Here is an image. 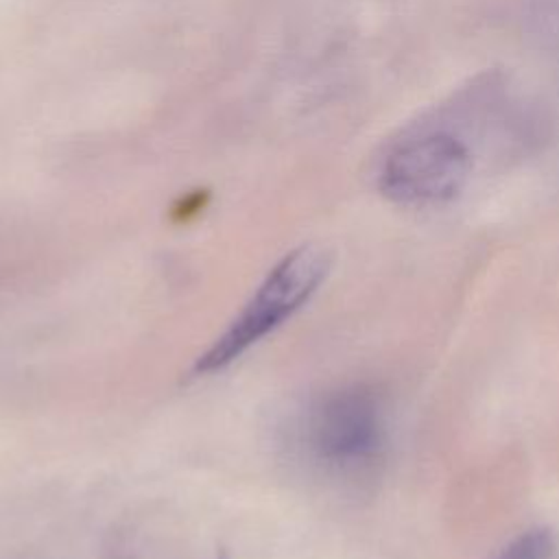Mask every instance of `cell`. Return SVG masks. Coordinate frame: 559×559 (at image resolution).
Returning a JSON list of instances; mask_svg holds the SVG:
<instances>
[{
  "instance_id": "cell-6",
  "label": "cell",
  "mask_w": 559,
  "mask_h": 559,
  "mask_svg": "<svg viewBox=\"0 0 559 559\" xmlns=\"http://www.w3.org/2000/svg\"><path fill=\"white\" fill-rule=\"evenodd\" d=\"M214 559H229V555L225 552V550H221V552H216V557Z\"/></svg>"
},
{
  "instance_id": "cell-1",
  "label": "cell",
  "mask_w": 559,
  "mask_h": 559,
  "mask_svg": "<svg viewBox=\"0 0 559 559\" xmlns=\"http://www.w3.org/2000/svg\"><path fill=\"white\" fill-rule=\"evenodd\" d=\"M330 269V251L312 242L299 245L282 255L229 325L197 356L190 378H205L227 369L255 343L275 332L314 297Z\"/></svg>"
},
{
  "instance_id": "cell-5",
  "label": "cell",
  "mask_w": 559,
  "mask_h": 559,
  "mask_svg": "<svg viewBox=\"0 0 559 559\" xmlns=\"http://www.w3.org/2000/svg\"><path fill=\"white\" fill-rule=\"evenodd\" d=\"M201 197L197 194V197H192V199H186L177 210H175V218H179V221H186V218H190L197 210H201Z\"/></svg>"
},
{
  "instance_id": "cell-3",
  "label": "cell",
  "mask_w": 559,
  "mask_h": 559,
  "mask_svg": "<svg viewBox=\"0 0 559 559\" xmlns=\"http://www.w3.org/2000/svg\"><path fill=\"white\" fill-rule=\"evenodd\" d=\"M467 170V151L450 135L415 138L384 159L380 190L404 205L439 203L461 190Z\"/></svg>"
},
{
  "instance_id": "cell-4",
  "label": "cell",
  "mask_w": 559,
  "mask_h": 559,
  "mask_svg": "<svg viewBox=\"0 0 559 559\" xmlns=\"http://www.w3.org/2000/svg\"><path fill=\"white\" fill-rule=\"evenodd\" d=\"M555 550L552 533L546 528H528L507 544L496 559H550Z\"/></svg>"
},
{
  "instance_id": "cell-2",
  "label": "cell",
  "mask_w": 559,
  "mask_h": 559,
  "mask_svg": "<svg viewBox=\"0 0 559 559\" xmlns=\"http://www.w3.org/2000/svg\"><path fill=\"white\" fill-rule=\"evenodd\" d=\"M384 421L376 393L367 386H345L328 393L310 411L306 424L308 450L325 465L358 467L382 445Z\"/></svg>"
}]
</instances>
